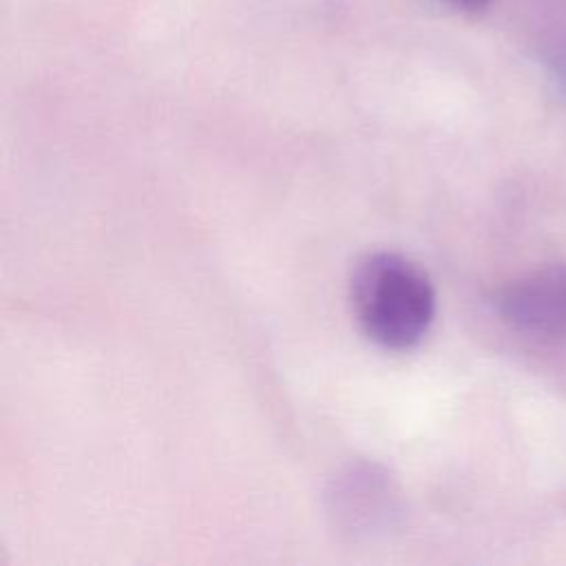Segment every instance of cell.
<instances>
[{"label":"cell","instance_id":"cell-1","mask_svg":"<svg viewBox=\"0 0 566 566\" xmlns=\"http://www.w3.org/2000/svg\"><path fill=\"white\" fill-rule=\"evenodd\" d=\"M349 301L363 334L385 349L418 345L436 316V290L427 272L396 252H369L349 276Z\"/></svg>","mask_w":566,"mask_h":566},{"label":"cell","instance_id":"cell-3","mask_svg":"<svg viewBox=\"0 0 566 566\" xmlns=\"http://www.w3.org/2000/svg\"><path fill=\"white\" fill-rule=\"evenodd\" d=\"M502 312L533 329L566 327V276H535L504 292Z\"/></svg>","mask_w":566,"mask_h":566},{"label":"cell","instance_id":"cell-4","mask_svg":"<svg viewBox=\"0 0 566 566\" xmlns=\"http://www.w3.org/2000/svg\"><path fill=\"white\" fill-rule=\"evenodd\" d=\"M447 2H451L453 7L464 9V11H482L484 7H489L491 0H447Z\"/></svg>","mask_w":566,"mask_h":566},{"label":"cell","instance_id":"cell-2","mask_svg":"<svg viewBox=\"0 0 566 566\" xmlns=\"http://www.w3.org/2000/svg\"><path fill=\"white\" fill-rule=\"evenodd\" d=\"M402 513L396 482L376 464H352L332 480L327 515L349 535L391 528Z\"/></svg>","mask_w":566,"mask_h":566}]
</instances>
